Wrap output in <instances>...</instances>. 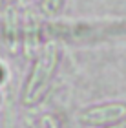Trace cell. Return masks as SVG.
<instances>
[{"label": "cell", "instance_id": "1", "mask_svg": "<svg viewBox=\"0 0 126 128\" xmlns=\"http://www.w3.org/2000/svg\"><path fill=\"white\" fill-rule=\"evenodd\" d=\"M57 64H59V50L55 44H48L44 51L38 55L37 62L33 64L29 77L24 84V94H22V102L27 106L40 102L46 97V94L51 88Z\"/></svg>", "mask_w": 126, "mask_h": 128}, {"label": "cell", "instance_id": "2", "mask_svg": "<svg viewBox=\"0 0 126 128\" xmlns=\"http://www.w3.org/2000/svg\"><path fill=\"white\" fill-rule=\"evenodd\" d=\"M124 117H126V104L117 101L90 106L81 112V121L86 126H110Z\"/></svg>", "mask_w": 126, "mask_h": 128}, {"label": "cell", "instance_id": "3", "mask_svg": "<svg viewBox=\"0 0 126 128\" xmlns=\"http://www.w3.org/2000/svg\"><path fill=\"white\" fill-rule=\"evenodd\" d=\"M106 128H126V117L117 121V123H113V124H110V126H106Z\"/></svg>", "mask_w": 126, "mask_h": 128}, {"label": "cell", "instance_id": "4", "mask_svg": "<svg viewBox=\"0 0 126 128\" xmlns=\"http://www.w3.org/2000/svg\"><path fill=\"white\" fill-rule=\"evenodd\" d=\"M4 75H5V72H4V68L0 66V82H2V80H4Z\"/></svg>", "mask_w": 126, "mask_h": 128}]
</instances>
